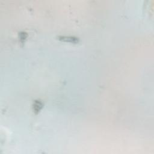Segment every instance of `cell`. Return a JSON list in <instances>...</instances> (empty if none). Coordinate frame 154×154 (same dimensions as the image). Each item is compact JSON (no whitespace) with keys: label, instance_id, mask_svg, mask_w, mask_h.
<instances>
[{"label":"cell","instance_id":"3","mask_svg":"<svg viewBox=\"0 0 154 154\" xmlns=\"http://www.w3.org/2000/svg\"><path fill=\"white\" fill-rule=\"evenodd\" d=\"M19 38H20V40L21 42L23 43L25 42V40L27 38V36H28V34L26 32H24V31H22L19 33Z\"/></svg>","mask_w":154,"mask_h":154},{"label":"cell","instance_id":"2","mask_svg":"<svg viewBox=\"0 0 154 154\" xmlns=\"http://www.w3.org/2000/svg\"><path fill=\"white\" fill-rule=\"evenodd\" d=\"M43 103L40 100H39V99L34 100L33 102V103H32V106L34 113L35 115L38 114L40 112V111L42 110V109L43 108Z\"/></svg>","mask_w":154,"mask_h":154},{"label":"cell","instance_id":"1","mask_svg":"<svg viewBox=\"0 0 154 154\" xmlns=\"http://www.w3.org/2000/svg\"><path fill=\"white\" fill-rule=\"evenodd\" d=\"M57 38L64 42H67L73 44H76L79 42V38L74 35H58Z\"/></svg>","mask_w":154,"mask_h":154}]
</instances>
